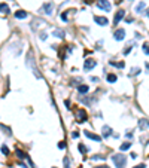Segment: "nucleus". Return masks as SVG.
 I'll use <instances>...</instances> for the list:
<instances>
[{
    "label": "nucleus",
    "instance_id": "1",
    "mask_svg": "<svg viewBox=\"0 0 149 168\" xmlns=\"http://www.w3.org/2000/svg\"><path fill=\"white\" fill-rule=\"evenodd\" d=\"M112 161L115 162L116 168H124L125 164H127V158H125V155H113Z\"/></svg>",
    "mask_w": 149,
    "mask_h": 168
},
{
    "label": "nucleus",
    "instance_id": "2",
    "mask_svg": "<svg viewBox=\"0 0 149 168\" xmlns=\"http://www.w3.org/2000/svg\"><path fill=\"white\" fill-rule=\"evenodd\" d=\"M75 118H76V121L79 122V123H82V122H86V119H88V114H86V112L84 109H76L75 110Z\"/></svg>",
    "mask_w": 149,
    "mask_h": 168
},
{
    "label": "nucleus",
    "instance_id": "3",
    "mask_svg": "<svg viewBox=\"0 0 149 168\" xmlns=\"http://www.w3.org/2000/svg\"><path fill=\"white\" fill-rule=\"evenodd\" d=\"M97 7H100V9H103V11H106V12H109L110 9H112V5L107 2V0H97Z\"/></svg>",
    "mask_w": 149,
    "mask_h": 168
},
{
    "label": "nucleus",
    "instance_id": "4",
    "mask_svg": "<svg viewBox=\"0 0 149 168\" xmlns=\"http://www.w3.org/2000/svg\"><path fill=\"white\" fill-rule=\"evenodd\" d=\"M95 64H97V61L93 60V58H88V60H85V63H84V70H91L93 67H95Z\"/></svg>",
    "mask_w": 149,
    "mask_h": 168
},
{
    "label": "nucleus",
    "instance_id": "5",
    "mask_svg": "<svg viewBox=\"0 0 149 168\" xmlns=\"http://www.w3.org/2000/svg\"><path fill=\"white\" fill-rule=\"evenodd\" d=\"M40 12H42V14H46V15H51V14H52V3H51V2H49V3H45V5L42 6Z\"/></svg>",
    "mask_w": 149,
    "mask_h": 168
},
{
    "label": "nucleus",
    "instance_id": "6",
    "mask_svg": "<svg viewBox=\"0 0 149 168\" xmlns=\"http://www.w3.org/2000/svg\"><path fill=\"white\" fill-rule=\"evenodd\" d=\"M84 134L88 137V138H91V140H94V141H101V137L100 135H97V134H93V132H90V131H84Z\"/></svg>",
    "mask_w": 149,
    "mask_h": 168
},
{
    "label": "nucleus",
    "instance_id": "7",
    "mask_svg": "<svg viewBox=\"0 0 149 168\" xmlns=\"http://www.w3.org/2000/svg\"><path fill=\"white\" fill-rule=\"evenodd\" d=\"M124 16H125V11H118L115 15V20H113V24H119L121 20H124Z\"/></svg>",
    "mask_w": 149,
    "mask_h": 168
},
{
    "label": "nucleus",
    "instance_id": "8",
    "mask_svg": "<svg viewBox=\"0 0 149 168\" xmlns=\"http://www.w3.org/2000/svg\"><path fill=\"white\" fill-rule=\"evenodd\" d=\"M94 21L97 22L99 25H107L109 24L107 18H104V16H94Z\"/></svg>",
    "mask_w": 149,
    "mask_h": 168
},
{
    "label": "nucleus",
    "instance_id": "9",
    "mask_svg": "<svg viewBox=\"0 0 149 168\" xmlns=\"http://www.w3.org/2000/svg\"><path fill=\"white\" fill-rule=\"evenodd\" d=\"M124 37H125V31L122 28L115 31V40H124Z\"/></svg>",
    "mask_w": 149,
    "mask_h": 168
},
{
    "label": "nucleus",
    "instance_id": "10",
    "mask_svg": "<svg viewBox=\"0 0 149 168\" xmlns=\"http://www.w3.org/2000/svg\"><path fill=\"white\" fill-rule=\"evenodd\" d=\"M139 127H140V129H142V131H146L148 129V119H140L139 121Z\"/></svg>",
    "mask_w": 149,
    "mask_h": 168
},
{
    "label": "nucleus",
    "instance_id": "11",
    "mask_svg": "<svg viewBox=\"0 0 149 168\" xmlns=\"http://www.w3.org/2000/svg\"><path fill=\"white\" fill-rule=\"evenodd\" d=\"M15 16L18 20H25V18H27V12H25V11H16L15 12Z\"/></svg>",
    "mask_w": 149,
    "mask_h": 168
},
{
    "label": "nucleus",
    "instance_id": "12",
    "mask_svg": "<svg viewBox=\"0 0 149 168\" xmlns=\"http://www.w3.org/2000/svg\"><path fill=\"white\" fill-rule=\"evenodd\" d=\"M0 12L2 14H9L11 9H9V6H7L6 3H0Z\"/></svg>",
    "mask_w": 149,
    "mask_h": 168
},
{
    "label": "nucleus",
    "instance_id": "13",
    "mask_svg": "<svg viewBox=\"0 0 149 168\" xmlns=\"http://www.w3.org/2000/svg\"><path fill=\"white\" fill-rule=\"evenodd\" d=\"M103 137H109L110 134H112V129H110V127H103Z\"/></svg>",
    "mask_w": 149,
    "mask_h": 168
},
{
    "label": "nucleus",
    "instance_id": "14",
    "mask_svg": "<svg viewBox=\"0 0 149 168\" xmlns=\"http://www.w3.org/2000/svg\"><path fill=\"white\" fill-rule=\"evenodd\" d=\"M88 89H90V88L86 85H79V86H78V91H79L81 94H86V92H88Z\"/></svg>",
    "mask_w": 149,
    "mask_h": 168
},
{
    "label": "nucleus",
    "instance_id": "15",
    "mask_svg": "<svg viewBox=\"0 0 149 168\" xmlns=\"http://www.w3.org/2000/svg\"><path fill=\"white\" fill-rule=\"evenodd\" d=\"M15 153H16V156H18L20 159H25V158H27V155H25L21 149H16V150H15Z\"/></svg>",
    "mask_w": 149,
    "mask_h": 168
},
{
    "label": "nucleus",
    "instance_id": "16",
    "mask_svg": "<svg viewBox=\"0 0 149 168\" xmlns=\"http://www.w3.org/2000/svg\"><path fill=\"white\" fill-rule=\"evenodd\" d=\"M54 36L58 39H63L64 37V31L63 30H54Z\"/></svg>",
    "mask_w": 149,
    "mask_h": 168
},
{
    "label": "nucleus",
    "instance_id": "17",
    "mask_svg": "<svg viewBox=\"0 0 149 168\" xmlns=\"http://www.w3.org/2000/svg\"><path fill=\"white\" fill-rule=\"evenodd\" d=\"M91 159H93V161H103V159H106V156H104V155H94Z\"/></svg>",
    "mask_w": 149,
    "mask_h": 168
},
{
    "label": "nucleus",
    "instance_id": "18",
    "mask_svg": "<svg viewBox=\"0 0 149 168\" xmlns=\"http://www.w3.org/2000/svg\"><path fill=\"white\" fill-rule=\"evenodd\" d=\"M145 7H146V5H145V3H139V6L136 7V12H139V14H142V11L145 9Z\"/></svg>",
    "mask_w": 149,
    "mask_h": 168
},
{
    "label": "nucleus",
    "instance_id": "19",
    "mask_svg": "<svg viewBox=\"0 0 149 168\" xmlns=\"http://www.w3.org/2000/svg\"><path fill=\"white\" fill-rule=\"evenodd\" d=\"M107 82L115 83V82H116V76H115V75H107Z\"/></svg>",
    "mask_w": 149,
    "mask_h": 168
},
{
    "label": "nucleus",
    "instance_id": "20",
    "mask_svg": "<svg viewBox=\"0 0 149 168\" xmlns=\"http://www.w3.org/2000/svg\"><path fill=\"white\" fill-rule=\"evenodd\" d=\"M133 45H134V43H131V42H130V43H128V45L125 46V49H124V54H125V55L128 54V52H130L131 49H133Z\"/></svg>",
    "mask_w": 149,
    "mask_h": 168
},
{
    "label": "nucleus",
    "instance_id": "21",
    "mask_svg": "<svg viewBox=\"0 0 149 168\" xmlns=\"http://www.w3.org/2000/svg\"><path fill=\"white\" fill-rule=\"evenodd\" d=\"M130 147H131V143H124V144H121L119 150H122V152H124V150H128Z\"/></svg>",
    "mask_w": 149,
    "mask_h": 168
},
{
    "label": "nucleus",
    "instance_id": "22",
    "mask_svg": "<svg viewBox=\"0 0 149 168\" xmlns=\"http://www.w3.org/2000/svg\"><path fill=\"white\" fill-rule=\"evenodd\" d=\"M110 64H112V66H115V67H119V68L124 67V63H122V61H121V63H115V61H110Z\"/></svg>",
    "mask_w": 149,
    "mask_h": 168
},
{
    "label": "nucleus",
    "instance_id": "23",
    "mask_svg": "<svg viewBox=\"0 0 149 168\" xmlns=\"http://www.w3.org/2000/svg\"><path fill=\"white\" fill-rule=\"evenodd\" d=\"M0 128H2V129H5V132H6L7 135H11V134H12V132H11V129L7 128V127H5V125H0Z\"/></svg>",
    "mask_w": 149,
    "mask_h": 168
},
{
    "label": "nucleus",
    "instance_id": "24",
    "mask_svg": "<svg viewBox=\"0 0 149 168\" xmlns=\"http://www.w3.org/2000/svg\"><path fill=\"white\" fill-rule=\"evenodd\" d=\"M79 150H81V153H85L86 152V147L84 144H79Z\"/></svg>",
    "mask_w": 149,
    "mask_h": 168
},
{
    "label": "nucleus",
    "instance_id": "25",
    "mask_svg": "<svg viewBox=\"0 0 149 168\" xmlns=\"http://www.w3.org/2000/svg\"><path fill=\"white\" fill-rule=\"evenodd\" d=\"M58 149H66V143H64V141H60V143H58Z\"/></svg>",
    "mask_w": 149,
    "mask_h": 168
},
{
    "label": "nucleus",
    "instance_id": "26",
    "mask_svg": "<svg viewBox=\"0 0 149 168\" xmlns=\"http://www.w3.org/2000/svg\"><path fill=\"white\" fill-rule=\"evenodd\" d=\"M2 152H3L5 155H7V153H9V149H7L6 146H2Z\"/></svg>",
    "mask_w": 149,
    "mask_h": 168
},
{
    "label": "nucleus",
    "instance_id": "27",
    "mask_svg": "<svg viewBox=\"0 0 149 168\" xmlns=\"http://www.w3.org/2000/svg\"><path fill=\"white\" fill-rule=\"evenodd\" d=\"M143 52H145V55L149 54V51H148V43H145V45H143Z\"/></svg>",
    "mask_w": 149,
    "mask_h": 168
},
{
    "label": "nucleus",
    "instance_id": "28",
    "mask_svg": "<svg viewBox=\"0 0 149 168\" xmlns=\"http://www.w3.org/2000/svg\"><path fill=\"white\" fill-rule=\"evenodd\" d=\"M64 167L66 168H70V165H69V158H64Z\"/></svg>",
    "mask_w": 149,
    "mask_h": 168
},
{
    "label": "nucleus",
    "instance_id": "29",
    "mask_svg": "<svg viewBox=\"0 0 149 168\" xmlns=\"http://www.w3.org/2000/svg\"><path fill=\"white\" fill-rule=\"evenodd\" d=\"M139 72H140V70H139V68H133V70H131V75H137Z\"/></svg>",
    "mask_w": 149,
    "mask_h": 168
},
{
    "label": "nucleus",
    "instance_id": "30",
    "mask_svg": "<svg viewBox=\"0 0 149 168\" xmlns=\"http://www.w3.org/2000/svg\"><path fill=\"white\" fill-rule=\"evenodd\" d=\"M146 165L145 164H139V165H136V167H133V168H145Z\"/></svg>",
    "mask_w": 149,
    "mask_h": 168
},
{
    "label": "nucleus",
    "instance_id": "31",
    "mask_svg": "<svg viewBox=\"0 0 149 168\" xmlns=\"http://www.w3.org/2000/svg\"><path fill=\"white\" fill-rule=\"evenodd\" d=\"M72 137H73V138H78V137H79V132H73Z\"/></svg>",
    "mask_w": 149,
    "mask_h": 168
},
{
    "label": "nucleus",
    "instance_id": "32",
    "mask_svg": "<svg viewBox=\"0 0 149 168\" xmlns=\"http://www.w3.org/2000/svg\"><path fill=\"white\" fill-rule=\"evenodd\" d=\"M133 21H134L133 18H127V22H128V24H131V22H133Z\"/></svg>",
    "mask_w": 149,
    "mask_h": 168
},
{
    "label": "nucleus",
    "instance_id": "33",
    "mask_svg": "<svg viewBox=\"0 0 149 168\" xmlns=\"http://www.w3.org/2000/svg\"><path fill=\"white\" fill-rule=\"evenodd\" d=\"M94 168H109L107 165H101V167H94Z\"/></svg>",
    "mask_w": 149,
    "mask_h": 168
},
{
    "label": "nucleus",
    "instance_id": "34",
    "mask_svg": "<svg viewBox=\"0 0 149 168\" xmlns=\"http://www.w3.org/2000/svg\"><path fill=\"white\" fill-rule=\"evenodd\" d=\"M121 2H122V0H116V3H118V5H119V3H121Z\"/></svg>",
    "mask_w": 149,
    "mask_h": 168
},
{
    "label": "nucleus",
    "instance_id": "35",
    "mask_svg": "<svg viewBox=\"0 0 149 168\" xmlns=\"http://www.w3.org/2000/svg\"><path fill=\"white\" fill-rule=\"evenodd\" d=\"M54 168H55V167H54Z\"/></svg>",
    "mask_w": 149,
    "mask_h": 168
}]
</instances>
